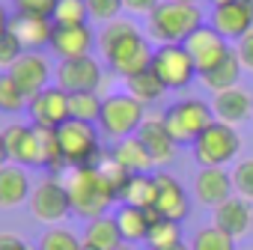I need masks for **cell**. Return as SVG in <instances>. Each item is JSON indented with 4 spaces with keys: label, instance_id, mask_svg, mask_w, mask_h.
<instances>
[{
    "label": "cell",
    "instance_id": "obj_47",
    "mask_svg": "<svg viewBox=\"0 0 253 250\" xmlns=\"http://www.w3.org/2000/svg\"><path fill=\"white\" fill-rule=\"evenodd\" d=\"M170 250H191V244H185V241H182V244H176V247H170Z\"/></svg>",
    "mask_w": 253,
    "mask_h": 250
},
{
    "label": "cell",
    "instance_id": "obj_1",
    "mask_svg": "<svg viewBox=\"0 0 253 250\" xmlns=\"http://www.w3.org/2000/svg\"><path fill=\"white\" fill-rule=\"evenodd\" d=\"M95 42H98V51L104 54L110 72L119 75V78H131V75H140V72L152 69L155 51H152L149 39L140 33V27L128 18L107 21Z\"/></svg>",
    "mask_w": 253,
    "mask_h": 250
},
{
    "label": "cell",
    "instance_id": "obj_30",
    "mask_svg": "<svg viewBox=\"0 0 253 250\" xmlns=\"http://www.w3.org/2000/svg\"><path fill=\"white\" fill-rule=\"evenodd\" d=\"M146 244L149 250H170L176 244H182V223L179 220H167V217H158L146 235Z\"/></svg>",
    "mask_w": 253,
    "mask_h": 250
},
{
    "label": "cell",
    "instance_id": "obj_3",
    "mask_svg": "<svg viewBox=\"0 0 253 250\" xmlns=\"http://www.w3.org/2000/svg\"><path fill=\"white\" fill-rule=\"evenodd\" d=\"M66 188L72 197V214L84 220L107 214V208L116 203V191L110 188V182L98 167H75Z\"/></svg>",
    "mask_w": 253,
    "mask_h": 250
},
{
    "label": "cell",
    "instance_id": "obj_2",
    "mask_svg": "<svg viewBox=\"0 0 253 250\" xmlns=\"http://www.w3.org/2000/svg\"><path fill=\"white\" fill-rule=\"evenodd\" d=\"M203 21L197 0H161L146 15V33L158 45H182Z\"/></svg>",
    "mask_w": 253,
    "mask_h": 250
},
{
    "label": "cell",
    "instance_id": "obj_6",
    "mask_svg": "<svg viewBox=\"0 0 253 250\" xmlns=\"http://www.w3.org/2000/svg\"><path fill=\"white\" fill-rule=\"evenodd\" d=\"M191 146L200 167H226L241 152V134L235 131V125L214 119Z\"/></svg>",
    "mask_w": 253,
    "mask_h": 250
},
{
    "label": "cell",
    "instance_id": "obj_20",
    "mask_svg": "<svg viewBox=\"0 0 253 250\" xmlns=\"http://www.w3.org/2000/svg\"><path fill=\"white\" fill-rule=\"evenodd\" d=\"M214 214H211V220H214V226L217 229H223L226 235H232V238H241V235H247L250 232V226H253V211H250V200H244V197H229L226 203H220L217 208H211Z\"/></svg>",
    "mask_w": 253,
    "mask_h": 250
},
{
    "label": "cell",
    "instance_id": "obj_18",
    "mask_svg": "<svg viewBox=\"0 0 253 250\" xmlns=\"http://www.w3.org/2000/svg\"><path fill=\"white\" fill-rule=\"evenodd\" d=\"M194 197H197V203H203L209 208H217L220 203L235 197L232 173H226L223 167H200V173L194 179Z\"/></svg>",
    "mask_w": 253,
    "mask_h": 250
},
{
    "label": "cell",
    "instance_id": "obj_5",
    "mask_svg": "<svg viewBox=\"0 0 253 250\" xmlns=\"http://www.w3.org/2000/svg\"><path fill=\"white\" fill-rule=\"evenodd\" d=\"M143 119H146V104L143 101H137L128 92H116V95H107L104 104H101L98 128L110 140H125V137H134L140 131Z\"/></svg>",
    "mask_w": 253,
    "mask_h": 250
},
{
    "label": "cell",
    "instance_id": "obj_12",
    "mask_svg": "<svg viewBox=\"0 0 253 250\" xmlns=\"http://www.w3.org/2000/svg\"><path fill=\"white\" fill-rule=\"evenodd\" d=\"M27 113L33 119V125L39 128H60L63 122L72 119V110H69V92L60 89L57 83L45 86L42 92H36L27 104Z\"/></svg>",
    "mask_w": 253,
    "mask_h": 250
},
{
    "label": "cell",
    "instance_id": "obj_44",
    "mask_svg": "<svg viewBox=\"0 0 253 250\" xmlns=\"http://www.w3.org/2000/svg\"><path fill=\"white\" fill-rule=\"evenodd\" d=\"M9 164V152H6V140H3V131H0V167Z\"/></svg>",
    "mask_w": 253,
    "mask_h": 250
},
{
    "label": "cell",
    "instance_id": "obj_29",
    "mask_svg": "<svg viewBox=\"0 0 253 250\" xmlns=\"http://www.w3.org/2000/svg\"><path fill=\"white\" fill-rule=\"evenodd\" d=\"M84 241L95 244L98 250H113L116 244H122V232H119V226H116V217H113V214L92 217V220L86 223Z\"/></svg>",
    "mask_w": 253,
    "mask_h": 250
},
{
    "label": "cell",
    "instance_id": "obj_14",
    "mask_svg": "<svg viewBox=\"0 0 253 250\" xmlns=\"http://www.w3.org/2000/svg\"><path fill=\"white\" fill-rule=\"evenodd\" d=\"M9 78L33 98L36 92H42L45 86H51L54 72H51V63H48L39 51H24V54L18 57V63L9 69Z\"/></svg>",
    "mask_w": 253,
    "mask_h": 250
},
{
    "label": "cell",
    "instance_id": "obj_25",
    "mask_svg": "<svg viewBox=\"0 0 253 250\" xmlns=\"http://www.w3.org/2000/svg\"><path fill=\"white\" fill-rule=\"evenodd\" d=\"M110 158L122 167V170H128V173H149L155 167L152 155L146 152V146L140 143V137H125V140H116L113 149H110Z\"/></svg>",
    "mask_w": 253,
    "mask_h": 250
},
{
    "label": "cell",
    "instance_id": "obj_13",
    "mask_svg": "<svg viewBox=\"0 0 253 250\" xmlns=\"http://www.w3.org/2000/svg\"><path fill=\"white\" fill-rule=\"evenodd\" d=\"M209 24L226 42H238L247 30H253V0H232V3L214 6L209 15Z\"/></svg>",
    "mask_w": 253,
    "mask_h": 250
},
{
    "label": "cell",
    "instance_id": "obj_22",
    "mask_svg": "<svg viewBox=\"0 0 253 250\" xmlns=\"http://www.w3.org/2000/svg\"><path fill=\"white\" fill-rule=\"evenodd\" d=\"M113 217H116V226H119V232H122V241L137 244V241H146L152 223H155L161 214H158L155 208H137V206L122 203Z\"/></svg>",
    "mask_w": 253,
    "mask_h": 250
},
{
    "label": "cell",
    "instance_id": "obj_8",
    "mask_svg": "<svg viewBox=\"0 0 253 250\" xmlns=\"http://www.w3.org/2000/svg\"><path fill=\"white\" fill-rule=\"evenodd\" d=\"M152 72L161 78L167 92L170 89H188L194 83V78H200L185 45H158L155 57H152Z\"/></svg>",
    "mask_w": 253,
    "mask_h": 250
},
{
    "label": "cell",
    "instance_id": "obj_7",
    "mask_svg": "<svg viewBox=\"0 0 253 250\" xmlns=\"http://www.w3.org/2000/svg\"><path fill=\"white\" fill-rule=\"evenodd\" d=\"M161 116H164L167 128H170V134L176 137L179 146L182 143H194L209 128V125L214 122V110L203 98H182V101L170 104Z\"/></svg>",
    "mask_w": 253,
    "mask_h": 250
},
{
    "label": "cell",
    "instance_id": "obj_15",
    "mask_svg": "<svg viewBox=\"0 0 253 250\" xmlns=\"http://www.w3.org/2000/svg\"><path fill=\"white\" fill-rule=\"evenodd\" d=\"M155 188H158V197H155V211L167 220H185L188 211H191V197L185 191V185L170 176V173H155Z\"/></svg>",
    "mask_w": 253,
    "mask_h": 250
},
{
    "label": "cell",
    "instance_id": "obj_9",
    "mask_svg": "<svg viewBox=\"0 0 253 250\" xmlns=\"http://www.w3.org/2000/svg\"><path fill=\"white\" fill-rule=\"evenodd\" d=\"M27 206H30L33 217L42 220V223H57V220H63L66 214H72V197H69V188H66L57 176L39 182V185L30 191Z\"/></svg>",
    "mask_w": 253,
    "mask_h": 250
},
{
    "label": "cell",
    "instance_id": "obj_23",
    "mask_svg": "<svg viewBox=\"0 0 253 250\" xmlns=\"http://www.w3.org/2000/svg\"><path fill=\"white\" fill-rule=\"evenodd\" d=\"M211 110H214V119L229 122V125H238V122H244V119L253 113V98H250L247 89L232 86V89L214 92V98H211Z\"/></svg>",
    "mask_w": 253,
    "mask_h": 250
},
{
    "label": "cell",
    "instance_id": "obj_46",
    "mask_svg": "<svg viewBox=\"0 0 253 250\" xmlns=\"http://www.w3.org/2000/svg\"><path fill=\"white\" fill-rule=\"evenodd\" d=\"M211 6H223V3H232V0H209Z\"/></svg>",
    "mask_w": 253,
    "mask_h": 250
},
{
    "label": "cell",
    "instance_id": "obj_31",
    "mask_svg": "<svg viewBox=\"0 0 253 250\" xmlns=\"http://www.w3.org/2000/svg\"><path fill=\"white\" fill-rule=\"evenodd\" d=\"M30 95L9 78V72L0 75V113H21L27 110Z\"/></svg>",
    "mask_w": 253,
    "mask_h": 250
},
{
    "label": "cell",
    "instance_id": "obj_24",
    "mask_svg": "<svg viewBox=\"0 0 253 250\" xmlns=\"http://www.w3.org/2000/svg\"><path fill=\"white\" fill-rule=\"evenodd\" d=\"M30 179L24 173L21 164H6V167H0V208H15L21 203L30 200Z\"/></svg>",
    "mask_w": 253,
    "mask_h": 250
},
{
    "label": "cell",
    "instance_id": "obj_40",
    "mask_svg": "<svg viewBox=\"0 0 253 250\" xmlns=\"http://www.w3.org/2000/svg\"><path fill=\"white\" fill-rule=\"evenodd\" d=\"M235 54H238L241 66H244L247 72H253V30H247V33L235 42Z\"/></svg>",
    "mask_w": 253,
    "mask_h": 250
},
{
    "label": "cell",
    "instance_id": "obj_45",
    "mask_svg": "<svg viewBox=\"0 0 253 250\" xmlns=\"http://www.w3.org/2000/svg\"><path fill=\"white\" fill-rule=\"evenodd\" d=\"M113 250H134V244H131V241H122V244H116Z\"/></svg>",
    "mask_w": 253,
    "mask_h": 250
},
{
    "label": "cell",
    "instance_id": "obj_42",
    "mask_svg": "<svg viewBox=\"0 0 253 250\" xmlns=\"http://www.w3.org/2000/svg\"><path fill=\"white\" fill-rule=\"evenodd\" d=\"M24 241L18 238V235H12V232H0V250H15V247H21Z\"/></svg>",
    "mask_w": 253,
    "mask_h": 250
},
{
    "label": "cell",
    "instance_id": "obj_27",
    "mask_svg": "<svg viewBox=\"0 0 253 250\" xmlns=\"http://www.w3.org/2000/svg\"><path fill=\"white\" fill-rule=\"evenodd\" d=\"M155 197L158 188H155V176L149 173H131V179L119 191V203H128L137 208H155Z\"/></svg>",
    "mask_w": 253,
    "mask_h": 250
},
{
    "label": "cell",
    "instance_id": "obj_28",
    "mask_svg": "<svg viewBox=\"0 0 253 250\" xmlns=\"http://www.w3.org/2000/svg\"><path fill=\"white\" fill-rule=\"evenodd\" d=\"M125 92L134 95V98H137V101H143V104H155V101H161V98H164L167 86L161 83V78H158L152 69H146V72H140V75L125 78Z\"/></svg>",
    "mask_w": 253,
    "mask_h": 250
},
{
    "label": "cell",
    "instance_id": "obj_16",
    "mask_svg": "<svg viewBox=\"0 0 253 250\" xmlns=\"http://www.w3.org/2000/svg\"><path fill=\"white\" fill-rule=\"evenodd\" d=\"M137 137H140V143L146 146V152L152 155L155 167H164V164H170V161L176 158L179 143H176V137L170 134L164 116H146L143 125H140V131H137Z\"/></svg>",
    "mask_w": 253,
    "mask_h": 250
},
{
    "label": "cell",
    "instance_id": "obj_37",
    "mask_svg": "<svg viewBox=\"0 0 253 250\" xmlns=\"http://www.w3.org/2000/svg\"><path fill=\"white\" fill-rule=\"evenodd\" d=\"M21 54H24V45L15 39L12 30H6L3 36H0V72H9V69L18 63Z\"/></svg>",
    "mask_w": 253,
    "mask_h": 250
},
{
    "label": "cell",
    "instance_id": "obj_10",
    "mask_svg": "<svg viewBox=\"0 0 253 250\" xmlns=\"http://www.w3.org/2000/svg\"><path fill=\"white\" fill-rule=\"evenodd\" d=\"M54 83L60 89L72 92H98V86L104 83V72L101 63L89 54V57H78V60H60L57 72H54Z\"/></svg>",
    "mask_w": 253,
    "mask_h": 250
},
{
    "label": "cell",
    "instance_id": "obj_48",
    "mask_svg": "<svg viewBox=\"0 0 253 250\" xmlns=\"http://www.w3.org/2000/svg\"><path fill=\"white\" fill-rule=\"evenodd\" d=\"M81 250H98V247H95V244H89V241H84V247H81Z\"/></svg>",
    "mask_w": 253,
    "mask_h": 250
},
{
    "label": "cell",
    "instance_id": "obj_4",
    "mask_svg": "<svg viewBox=\"0 0 253 250\" xmlns=\"http://www.w3.org/2000/svg\"><path fill=\"white\" fill-rule=\"evenodd\" d=\"M57 140H60V152L66 158V164L75 167H95L104 155L101 140H98V128L95 122H81V119H69L57 128Z\"/></svg>",
    "mask_w": 253,
    "mask_h": 250
},
{
    "label": "cell",
    "instance_id": "obj_34",
    "mask_svg": "<svg viewBox=\"0 0 253 250\" xmlns=\"http://www.w3.org/2000/svg\"><path fill=\"white\" fill-rule=\"evenodd\" d=\"M84 238H78L72 229L63 226H51L42 238H39V250H81Z\"/></svg>",
    "mask_w": 253,
    "mask_h": 250
},
{
    "label": "cell",
    "instance_id": "obj_32",
    "mask_svg": "<svg viewBox=\"0 0 253 250\" xmlns=\"http://www.w3.org/2000/svg\"><path fill=\"white\" fill-rule=\"evenodd\" d=\"M101 104H104V98H101L98 92H72V95H69L72 119H81V122H98Z\"/></svg>",
    "mask_w": 253,
    "mask_h": 250
},
{
    "label": "cell",
    "instance_id": "obj_43",
    "mask_svg": "<svg viewBox=\"0 0 253 250\" xmlns=\"http://www.w3.org/2000/svg\"><path fill=\"white\" fill-rule=\"evenodd\" d=\"M9 21H12V15H9V9L0 3V36H3L6 30H9Z\"/></svg>",
    "mask_w": 253,
    "mask_h": 250
},
{
    "label": "cell",
    "instance_id": "obj_33",
    "mask_svg": "<svg viewBox=\"0 0 253 250\" xmlns=\"http://www.w3.org/2000/svg\"><path fill=\"white\" fill-rule=\"evenodd\" d=\"M191 250H235V238L211 223V226H203L194 232Z\"/></svg>",
    "mask_w": 253,
    "mask_h": 250
},
{
    "label": "cell",
    "instance_id": "obj_11",
    "mask_svg": "<svg viewBox=\"0 0 253 250\" xmlns=\"http://www.w3.org/2000/svg\"><path fill=\"white\" fill-rule=\"evenodd\" d=\"M182 45H185V51L191 54V60H194V66H197L200 75L209 72V69H214L217 63H223V60L232 54V45H229L211 24H200Z\"/></svg>",
    "mask_w": 253,
    "mask_h": 250
},
{
    "label": "cell",
    "instance_id": "obj_17",
    "mask_svg": "<svg viewBox=\"0 0 253 250\" xmlns=\"http://www.w3.org/2000/svg\"><path fill=\"white\" fill-rule=\"evenodd\" d=\"M95 39H98V36L89 30V24H57V27H54V39H51V51H54L60 60L89 57Z\"/></svg>",
    "mask_w": 253,
    "mask_h": 250
},
{
    "label": "cell",
    "instance_id": "obj_41",
    "mask_svg": "<svg viewBox=\"0 0 253 250\" xmlns=\"http://www.w3.org/2000/svg\"><path fill=\"white\" fill-rule=\"evenodd\" d=\"M122 3H125V9H128L131 15H149L161 0H122Z\"/></svg>",
    "mask_w": 253,
    "mask_h": 250
},
{
    "label": "cell",
    "instance_id": "obj_49",
    "mask_svg": "<svg viewBox=\"0 0 253 250\" xmlns=\"http://www.w3.org/2000/svg\"><path fill=\"white\" fill-rule=\"evenodd\" d=\"M15 250H30V247H27V244H21V247H15Z\"/></svg>",
    "mask_w": 253,
    "mask_h": 250
},
{
    "label": "cell",
    "instance_id": "obj_38",
    "mask_svg": "<svg viewBox=\"0 0 253 250\" xmlns=\"http://www.w3.org/2000/svg\"><path fill=\"white\" fill-rule=\"evenodd\" d=\"M86 6H89V18L92 21H101V24L119 18V12L125 9L122 0H86Z\"/></svg>",
    "mask_w": 253,
    "mask_h": 250
},
{
    "label": "cell",
    "instance_id": "obj_19",
    "mask_svg": "<svg viewBox=\"0 0 253 250\" xmlns=\"http://www.w3.org/2000/svg\"><path fill=\"white\" fill-rule=\"evenodd\" d=\"M54 27L57 24L51 18H45V15H24V12H15L12 21H9V30L24 45V51H42L45 45L51 48Z\"/></svg>",
    "mask_w": 253,
    "mask_h": 250
},
{
    "label": "cell",
    "instance_id": "obj_39",
    "mask_svg": "<svg viewBox=\"0 0 253 250\" xmlns=\"http://www.w3.org/2000/svg\"><path fill=\"white\" fill-rule=\"evenodd\" d=\"M57 3H60V0H12L15 12H24V15H45V18L54 15Z\"/></svg>",
    "mask_w": 253,
    "mask_h": 250
},
{
    "label": "cell",
    "instance_id": "obj_35",
    "mask_svg": "<svg viewBox=\"0 0 253 250\" xmlns=\"http://www.w3.org/2000/svg\"><path fill=\"white\" fill-rule=\"evenodd\" d=\"M86 18H89L86 0H60L51 15L54 24H86Z\"/></svg>",
    "mask_w": 253,
    "mask_h": 250
},
{
    "label": "cell",
    "instance_id": "obj_21",
    "mask_svg": "<svg viewBox=\"0 0 253 250\" xmlns=\"http://www.w3.org/2000/svg\"><path fill=\"white\" fill-rule=\"evenodd\" d=\"M6 140V152L12 164L21 167H39V134L36 125H9L3 131Z\"/></svg>",
    "mask_w": 253,
    "mask_h": 250
},
{
    "label": "cell",
    "instance_id": "obj_36",
    "mask_svg": "<svg viewBox=\"0 0 253 250\" xmlns=\"http://www.w3.org/2000/svg\"><path fill=\"white\" fill-rule=\"evenodd\" d=\"M232 188L238 197L253 200V158H244L232 167Z\"/></svg>",
    "mask_w": 253,
    "mask_h": 250
},
{
    "label": "cell",
    "instance_id": "obj_26",
    "mask_svg": "<svg viewBox=\"0 0 253 250\" xmlns=\"http://www.w3.org/2000/svg\"><path fill=\"white\" fill-rule=\"evenodd\" d=\"M241 60H238V54H235V48H232V54L223 60V63H217L214 69H209V72H203L200 75V83L209 89V92H223V89H232V86H238V81H241Z\"/></svg>",
    "mask_w": 253,
    "mask_h": 250
}]
</instances>
